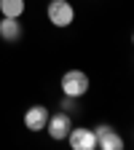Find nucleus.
Wrapping results in <instances>:
<instances>
[{"mask_svg": "<svg viewBox=\"0 0 134 150\" xmlns=\"http://www.w3.org/2000/svg\"><path fill=\"white\" fill-rule=\"evenodd\" d=\"M86 91H89V75L83 70H67L62 75V94H65V97L81 99Z\"/></svg>", "mask_w": 134, "mask_h": 150, "instance_id": "nucleus-2", "label": "nucleus"}, {"mask_svg": "<svg viewBox=\"0 0 134 150\" xmlns=\"http://www.w3.org/2000/svg\"><path fill=\"white\" fill-rule=\"evenodd\" d=\"M22 35H24V27H22L19 19H13V16H3L0 19V38H3L6 43L22 40Z\"/></svg>", "mask_w": 134, "mask_h": 150, "instance_id": "nucleus-7", "label": "nucleus"}, {"mask_svg": "<svg viewBox=\"0 0 134 150\" xmlns=\"http://www.w3.org/2000/svg\"><path fill=\"white\" fill-rule=\"evenodd\" d=\"M67 142L72 150H97L94 129H89V126H72L70 134H67Z\"/></svg>", "mask_w": 134, "mask_h": 150, "instance_id": "nucleus-5", "label": "nucleus"}, {"mask_svg": "<svg viewBox=\"0 0 134 150\" xmlns=\"http://www.w3.org/2000/svg\"><path fill=\"white\" fill-rule=\"evenodd\" d=\"M0 13L19 19V16L24 13V0H0Z\"/></svg>", "mask_w": 134, "mask_h": 150, "instance_id": "nucleus-8", "label": "nucleus"}, {"mask_svg": "<svg viewBox=\"0 0 134 150\" xmlns=\"http://www.w3.org/2000/svg\"><path fill=\"white\" fill-rule=\"evenodd\" d=\"M62 110L67 112V115L78 112V110H81V107H78V99H75V97H65V94H62Z\"/></svg>", "mask_w": 134, "mask_h": 150, "instance_id": "nucleus-9", "label": "nucleus"}, {"mask_svg": "<svg viewBox=\"0 0 134 150\" xmlns=\"http://www.w3.org/2000/svg\"><path fill=\"white\" fill-rule=\"evenodd\" d=\"M48 107L46 105H32V107H27V112H24V126L32 131H43L46 129V121H48Z\"/></svg>", "mask_w": 134, "mask_h": 150, "instance_id": "nucleus-6", "label": "nucleus"}, {"mask_svg": "<svg viewBox=\"0 0 134 150\" xmlns=\"http://www.w3.org/2000/svg\"><path fill=\"white\" fill-rule=\"evenodd\" d=\"M46 16H48V22L54 27H70L72 24V19H75V8L70 0H48V6H46Z\"/></svg>", "mask_w": 134, "mask_h": 150, "instance_id": "nucleus-1", "label": "nucleus"}, {"mask_svg": "<svg viewBox=\"0 0 134 150\" xmlns=\"http://www.w3.org/2000/svg\"><path fill=\"white\" fill-rule=\"evenodd\" d=\"M70 129H72V115H67V112L62 110V112H54V115H48L43 131H48V137L59 142V139H67Z\"/></svg>", "mask_w": 134, "mask_h": 150, "instance_id": "nucleus-3", "label": "nucleus"}, {"mask_svg": "<svg viewBox=\"0 0 134 150\" xmlns=\"http://www.w3.org/2000/svg\"><path fill=\"white\" fill-rule=\"evenodd\" d=\"M94 139H97V147L99 150H121L123 147L121 134L110 123H99L97 129H94Z\"/></svg>", "mask_w": 134, "mask_h": 150, "instance_id": "nucleus-4", "label": "nucleus"}]
</instances>
